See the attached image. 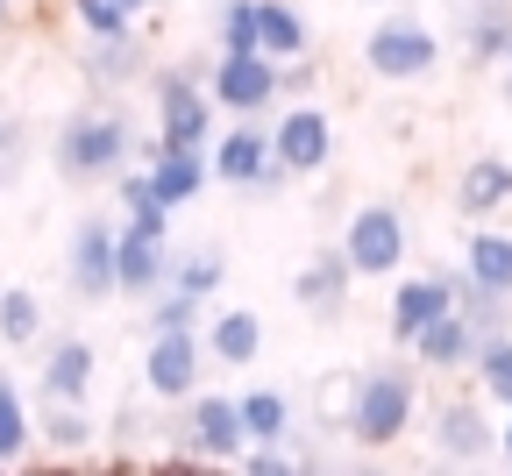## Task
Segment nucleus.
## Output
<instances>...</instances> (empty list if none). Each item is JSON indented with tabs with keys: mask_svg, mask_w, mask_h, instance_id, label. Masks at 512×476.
Here are the masks:
<instances>
[{
	"mask_svg": "<svg viewBox=\"0 0 512 476\" xmlns=\"http://www.w3.org/2000/svg\"><path fill=\"white\" fill-rule=\"evenodd\" d=\"M128 150H136V121H128L121 107H86L57 128V171L72 185H93V178H114L128 164Z\"/></svg>",
	"mask_w": 512,
	"mask_h": 476,
	"instance_id": "1",
	"label": "nucleus"
},
{
	"mask_svg": "<svg viewBox=\"0 0 512 476\" xmlns=\"http://www.w3.org/2000/svg\"><path fill=\"white\" fill-rule=\"evenodd\" d=\"M413 405H420V384L406 370H370L356 377V398H349V434L363 448H392L413 427Z\"/></svg>",
	"mask_w": 512,
	"mask_h": 476,
	"instance_id": "2",
	"label": "nucleus"
},
{
	"mask_svg": "<svg viewBox=\"0 0 512 476\" xmlns=\"http://www.w3.org/2000/svg\"><path fill=\"white\" fill-rule=\"evenodd\" d=\"M363 64L377 79H427L434 64H441V36L427 29V22H406V15H392V22H377L370 29V43H363Z\"/></svg>",
	"mask_w": 512,
	"mask_h": 476,
	"instance_id": "3",
	"label": "nucleus"
},
{
	"mask_svg": "<svg viewBox=\"0 0 512 476\" xmlns=\"http://www.w3.org/2000/svg\"><path fill=\"white\" fill-rule=\"evenodd\" d=\"M406 214L399 207H363V214H349V235H342V256H349V270L356 278H392V270L406 263Z\"/></svg>",
	"mask_w": 512,
	"mask_h": 476,
	"instance_id": "4",
	"label": "nucleus"
},
{
	"mask_svg": "<svg viewBox=\"0 0 512 476\" xmlns=\"http://www.w3.org/2000/svg\"><path fill=\"white\" fill-rule=\"evenodd\" d=\"M200 363H207V342H200L192 327H157V342H150V356H143V384H150V398L185 405L192 391H200Z\"/></svg>",
	"mask_w": 512,
	"mask_h": 476,
	"instance_id": "5",
	"label": "nucleus"
},
{
	"mask_svg": "<svg viewBox=\"0 0 512 476\" xmlns=\"http://www.w3.org/2000/svg\"><path fill=\"white\" fill-rule=\"evenodd\" d=\"M185 448L200 462H235L249 448V427H242V405L221 398V391H192L185 398Z\"/></svg>",
	"mask_w": 512,
	"mask_h": 476,
	"instance_id": "6",
	"label": "nucleus"
},
{
	"mask_svg": "<svg viewBox=\"0 0 512 476\" xmlns=\"http://www.w3.org/2000/svg\"><path fill=\"white\" fill-rule=\"evenodd\" d=\"M207 93H214V107H228V114L271 107V100H278V57H264V50H221Z\"/></svg>",
	"mask_w": 512,
	"mask_h": 476,
	"instance_id": "7",
	"label": "nucleus"
},
{
	"mask_svg": "<svg viewBox=\"0 0 512 476\" xmlns=\"http://www.w3.org/2000/svg\"><path fill=\"white\" fill-rule=\"evenodd\" d=\"M271 157L285 164V178H313V171H328L335 157V128L320 107H285L278 128H271Z\"/></svg>",
	"mask_w": 512,
	"mask_h": 476,
	"instance_id": "8",
	"label": "nucleus"
},
{
	"mask_svg": "<svg viewBox=\"0 0 512 476\" xmlns=\"http://www.w3.org/2000/svg\"><path fill=\"white\" fill-rule=\"evenodd\" d=\"M207 128H214V93H200L185 72H157V143L207 150Z\"/></svg>",
	"mask_w": 512,
	"mask_h": 476,
	"instance_id": "9",
	"label": "nucleus"
},
{
	"mask_svg": "<svg viewBox=\"0 0 512 476\" xmlns=\"http://www.w3.org/2000/svg\"><path fill=\"white\" fill-rule=\"evenodd\" d=\"M214 178L221 185H249V192H278L285 185V164L271 157V135L264 128H228L221 143H214Z\"/></svg>",
	"mask_w": 512,
	"mask_h": 476,
	"instance_id": "10",
	"label": "nucleus"
},
{
	"mask_svg": "<svg viewBox=\"0 0 512 476\" xmlns=\"http://www.w3.org/2000/svg\"><path fill=\"white\" fill-rule=\"evenodd\" d=\"M64 278H72L79 299H107V292H121V285H114V228H107L100 214H86V221L72 228V249H64Z\"/></svg>",
	"mask_w": 512,
	"mask_h": 476,
	"instance_id": "11",
	"label": "nucleus"
},
{
	"mask_svg": "<svg viewBox=\"0 0 512 476\" xmlns=\"http://www.w3.org/2000/svg\"><path fill=\"white\" fill-rule=\"evenodd\" d=\"M164 278H171L164 228H121V235H114V285L136 292V299H150Z\"/></svg>",
	"mask_w": 512,
	"mask_h": 476,
	"instance_id": "12",
	"label": "nucleus"
},
{
	"mask_svg": "<svg viewBox=\"0 0 512 476\" xmlns=\"http://www.w3.org/2000/svg\"><path fill=\"white\" fill-rule=\"evenodd\" d=\"M434 448H441V462H484V455L498 448L484 405H477V398H448L441 413H434Z\"/></svg>",
	"mask_w": 512,
	"mask_h": 476,
	"instance_id": "13",
	"label": "nucleus"
},
{
	"mask_svg": "<svg viewBox=\"0 0 512 476\" xmlns=\"http://www.w3.org/2000/svg\"><path fill=\"white\" fill-rule=\"evenodd\" d=\"M214 178V157L192 150V143H157L150 150V185L164 207H185V199H200V185Z\"/></svg>",
	"mask_w": 512,
	"mask_h": 476,
	"instance_id": "14",
	"label": "nucleus"
},
{
	"mask_svg": "<svg viewBox=\"0 0 512 476\" xmlns=\"http://www.w3.org/2000/svg\"><path fill=\"white\" fill-rule=\"evenodd\" d=\"M448 306H456V278H406V285L392 292V342L413 349V342H420V327L441 320Z\"/></svg>",
	"mask_w": 512,
	"mask_h": 476,
	"instance_id": "15",
	"label": "nucleus"
},
{
	"mask_svg": "<svg viewBox=\"0 0 512 476\" xmlns=\"http://www.w3.org/2000/svg\"><path fill=\"white\" fill-rule=\"evenodd\" d=\"M456 29L470 64H498L512 50V0H456Z\"/></svg>",
	"mask_w": 512,
	"mask_h": 476,
	"instance_id": "16",
	"label": "nucleus"
},
{
	"mask_svg": "<svg viewBox=\"0 0 512 476\" xmlns=\"http://www.w3.org/2000/svg\"><path fill=\"white\" fill-rule=\"evenodd\" d=\"M477 342H484V327H477V320H463L456 306H448L441 320H427V327H420L413 356H420L427 370H463V363H477Z\"/></svg>",
	"mask_w": 512,
	"mask_h": 476,
	"instance_id": "17",
	"label": "nucleus"
},
{
	"mask_svg": "<svg viewBox=\"0 0 512 476\" xmlns=\"http://www.w3.org/2000/svg\"><path fill=\"white\" fill-rule=\"evenodd\" d=\"M86 384H93V349L79 334H64V342L43 356V398L50 405H86Z\"/></svg>",
	"mask_w": 512,
	"mask_h": 476,
	"instance_id": "18",
	"label": "nucleus"
},
{
	"mask_svg": "<svg viewBox=\"0 0 512 476\" xmlns=\"http://www.w3.org/2000/svg\"><path fill=\"white\" fill-rule=\"evenodd\" d=\"M349 256L342 249H328V256H313L299 278H292V299L306 306V313H342V299H349Z\"/></svg>",
	"mask_w": 512,
	"mask_h": 476,
	"instance_id": "19",
	"label": "nucleus"
},
{
	"mask_svg": "<svg viewBox=\"0 0 512 476\" xmlns=\"http://www.w3.org/2000/svg\"><path fill=\"white\" fill-rule=\"evenodd\" d=\"M505 199H512V164H505V157H477V164H463V178H456V207H463L470 221L498 214Z\"/></svg>",
	"mask_w": 512,
	"mask_h": 476,
	"instance_id": "20",
	"label": "nucleus"
},
{
	"mask_svg": "<svg viewBox=\"0 0 512 476\" xmlns=\"http://www.w3.org/2000/svg\"><path fill=\"white\" fill-rule=\"evenodd\" d=\"M256 349H264V320H256V313H221V320L207 327V356L228 363V370L256 363Z\"/></svg>",
	"mask_w": 512,
	"mask_h": 476,
	"instance_id": "21",
	"label": "nucleus"
},
{
	"mask_svg": "<svg viewBox=\"0 0 512 476\" xmlns=\"http://www.w3.org/2000/svg\"><path fill=\"white\" fill-rule=\"evenodd\" d=\"M256 50L278 57V64L306 57V22L285 8V0H256Z\"/></svg>",
	"mask_w": 512,
	"mask_h": 476,
	"instance_id": "22",
	"label": "nucleus"
},
{
	"mask_svg": "<svg viewBox=\"0 0 512 476\" xmlns=\"http://www.w3.org/2000/svg\"><path fill=\"white\" fill-rule=\"evenodd\" d=\"M463 270H470L477 285H491V292H505V299H512V235L477 228V235L463 242Z\"/></svg>",
	"mask_w": 512,
	"mask_h": 476,
	"instance_id": "23",
	"label": "nucleus"
},
{
	"mask_svg": "<svg viewBox=\"0 0 512 476\" xmlns=\"http://www.w3.org/2000/svg\"><path fill=\"white\" fill-rule=\"evenodd\" d=\"M477 384H484V398H498L505 405V413H512V334L498 327V334H484V342H477Z\"/></svg>",
	"mask_w": 512,
	"mask_h": 476,
	"instance_id": "24",
	"label": "nucleus"
},
{
	"mask_svg": "<svg viewBox=\"0 0 512 476\" xmlns=\"http://www.w3.org/2000/svg\"><path fill=\"white\" fill-rule=\"evenodd\" d=\"M235 405H242V427H249V441H285V427H292V405H285V391H242Z\"/></svg>",
	"mask_w": 512,
	"mask_h": 476,
	"instance_id": "25",
	"label": "nucleus"
},
{
	"mask_svg": "<svg viewBox=\"0 0 512 476\" xmlns=\"http://www.w3.org/2000/svg\"><path fill=\"white\" fill-rule=\"evenodd\" d=\"M36 334H43V306H36V292H0V342H8V349H29L36 342Z\"/></svg>",
	"mask_w": 512,
	"mask_h": 476,
	"instance_id": "26",
	"label": "nucleus"
},
{
	"mask_svg": "<svg viewBox=\"0 0 512 476\" xmlns=\"http://www.w3.org/2000/svg\"><path fill=\"white\" fill-rule=\"evenodd\" d=\"M143 72V43L136 36H93V79H136Z\"/></svg>",
	"mask_w": 512,
	"mask_h": 476,
	"instance_id": "27",
	"label": "nucleus"
},
{
	"mask_svg": "<svg viewBox=\"0 0 512 476\" xmlns=\"http://www.w3.org/2000/svg\"><path fill=\"white\" fill-rule=\"evenodd\" d=\"M456 313H463V320H477L484 334H498V327H505V292L477 285L470 270H463V278H456Z\"/></svg>",
	"mask_w": 512,
	"mask_h": 476,
	"instance_id": "28",
	"label": "nucleus"
},
{
	"mask_svg": "<svg viewBox=\"0 0 512 476\" xmlns=\"http://www.w3.org/2000/svg\"><path fill=\"white\" fill-rule=\"evenodd\" d=\"M29 448V413H22V391L0 377V462H22Z\"/></svg>",
	"mask_w": 512,
	"mask_h": 476,
	"instance_id": "29",
	"label": "nucleus"
},
{
	"mask_svg": "<svg viewBox=\"0 0 512 476\" xmlns=\"http://www.w3.org/2000/svg\"><path fill=\"white\" fill-rule=\"evenodd\" d=\"M164 285H178V292H192V299H207V292H221V256L214 249H200V256H185V263H171V278Z\"/></svg>",
	"mask_w": 512,
	"mask_h": 476,
	"instance_id": "30",
	"label": "nucleus"
},
{
	"mask_svg": "<svg viewBox=\"0 0 512 476\" xmlns=\"http://www.w3.org/2000/svg\"><path fill=\"white\" fill-rule=\"evenodd\" d=\"M221 50H256V0H221Z\"/></svg>",
	"mask_w": 512,
	"mask_h": 476,
	"instance_id": "31",
	"label": "nucleus"
},
{
	"mask_svg": "<svg viewBox=\"0 0 512 476\" xmlns=\"http://www.w3.org/2000/svg\"><path fill=\"white\" fill-rule=\"evenodd\" d=\"M43 434H50L57 448H86V441H93V427H86V413H79V405H50Z\"/></svg>",
	"mask_w": 512,
	"mask_h": 476,
	"instance_id": "32",
	"label": "nucleus"
},
{
	"mask_svg": "<svg viewBox=\"0 0 512 476\" xmlns=\"http://www.w3.org/2000/svg\"><path fill=\"white\" fill-rule=\"evenodd\" d=\"M72 15L93 36H128V8H114V0H72Z\"/></svg>",
	"mask_w": 512,
	"mask_h": 476,
	"instance_id": "33",
	"label": "nucleus"
},
{
	"mask_svg": "<svg viewBox=\"0 0 512 476\" xmlns=\"http://www.w3.org/2000/svg\"><path fill=\"white\" fill-rule=\"evenodd\" d=\"M22 157H29V135H22V121H8V114H0V185H15V178H22Z\"/></svg>",
	"mask_w": 512,
	"mask_h": 476,
	"instance_id": "34",
	"label": "nucleus"
},
{
	"mask_svg": "<svg viewBox=\"0 0 512 476\" xmlns=\"http://www.w3.org/2000/svg\"><path fill=\"white\" fill-rule=\"evenodd\" d=\"M242 469H249V476H285V469H292V455H285L278 441H249Z\"/></svg>",
	"mask_w": 512,
	"mask_h": 476,
	"instance_id": "35",
	"label": "nucleus"
},
{
	"mask_svg": "<svg viewBox=\"0 0 512 476\" xmlns=\"http://www.w3.org/2000/svg\"><path fill=\"white\" fill-rule=\"evenodd\" d=\"M114 8H128V15H143V8H157V0H114Z\"/></svg>",
	"mask_w": 512,
	"mask_h": 476,
	"instance_id": "36",
	"label": "nucleus"
},
{
	"mask_svg": "<svg viewBox=\"0 0 512 476\" xmlns=\"http://www.w3.org/2000/svg\"><path fill=\"white\" fill-rule=\"evenodd\" d=\"M498 455H505V462H512V427H505V434H498Z\"/></svg>",
	"mask_w": 512,
	"mask_h": 476,
	"instance_id": "37",
	"label": "nucleus"
},
{
	"mask_svg": "<svg viewBox=\"0 0 512 476\" xmlns=\"http://www.w3.org/2000/svg\"><path fill=\"white\" fill-rule=\"evenodd\" d=\"M0 22H8V0H0Z\"/></svg>",
	"mask_w": 512,
	"mask_h": 476,
	"instance_id": "38",
	"label": "nucleus"
},
{
	"mask_svg": "<svg viewBox=\"0 0 512 476\" xmlns=\"http://www.w3.org/2000/svg\"><path fill=\"white\" fill-rule=\"evenodd\" d=\"M505 57H512V50H505ZM505 93H512V79H505Z\"/></svg>",
	"mask_w": 512,
	"mask_h": 476,
	"instance_id": "39",
	"label": "nucleus"
},
{
	"mask_svg": "<svg viewBox=\"0 0 512 476\" xmlns=\"http://www.w3.org/2000/svg\"><path fill=\"white\" fill-rule=\"evenodd\" d=\"M377 8H384V0H377Z\"/></svg>",
	"mask_w": 512,
	"mask_h": 476,
	"instance_id": "40",
	"label": "nucleus"
}]
</instances>
